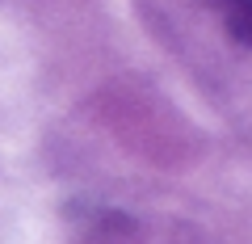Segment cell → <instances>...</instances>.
Masks as SVG:
<instances>
[{
    "mask_svg": "<svg viewBox=\"0 0 252 244\" xmlns=\"http://www.w3.org/2000/svg\"><path fill=\"white\" fill-rule=\"evenodd\" d=\"M223 13V26L240 46H252V0H215Z\"/></svg>",
    "mask_w": 252,
    "mask_h": 244,
    "instance_id": "1",
    "label": "cell"
}]
</instances>
